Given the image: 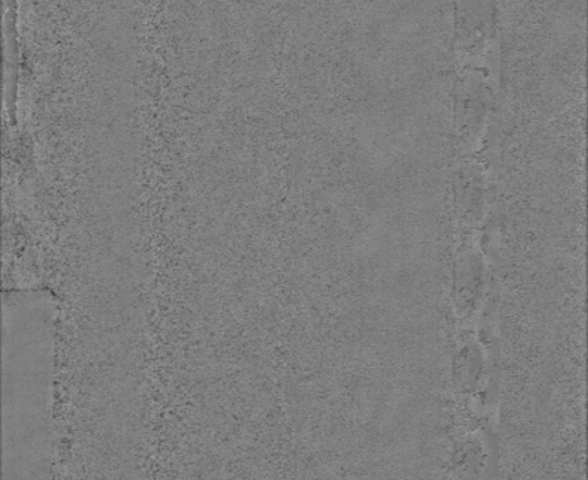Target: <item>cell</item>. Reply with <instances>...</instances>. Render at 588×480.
<instances>
[{
    "instance_id": "cell-1",
    "label": "cell",
    "mask_w": 588,
    "mask_h": 480,
    "mask_svg": "<svg viewBox=\"0 0 588 480\" xmlns=\"http://www.w3.org/2000/svg\"><path fill=\"white\" fill-rule=\"evenodd\" d=\"M456 288H458V298L463 307L469 310V313H476L483 303L486 294V266L480 250L475 246L463 256L460 263L458 273H456Z\"/></svg>"
}]
</instances>
